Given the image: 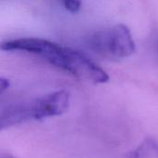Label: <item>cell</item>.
Here are the masks:
<instances>
[{"mask_svg": "<svg viewBox=\"0 0 158 158\" xmlns=\"http://www.w3.org/2000/svg\"><path fill=\"white\" fill-rule=\"evenodd\" d=\"M3 51H19L36 56L69 75L93 83L109 81L107 72L83 53L42 38H18L2 44Z\"/></svg>", "mask_w": 158, "mask_h": 158, "instance_id": "cell-1", "label": "cell"}, {"mask_svg": "<svg viewBox=\"0 0 158 158\" xmlns=\"http://www.w3.org/2000/svg\"><path fill=\"white\" fill-rule=\"evenodd\" d=\"M69 93L61 90L31 102L10 105L1 112V128L5 130L23 122L60 116L69 109Z\"/></svg>", "mask_w": 158, "mask_h": 158, "instance_id": "cell-2", "label": "cell"}, {"mask_svg": "<svg viewBox=\"0 0 158 158\" xmlns=\"http://www.w3.org/2000/svg\"><path fill=\"white\" fill-rule=\"evenodd\" d=\"M88 45L94 53L107 59L127 58L136 50L131 30L125 24L94 32L89 37Z\"/></svg>", "mask_w": 158, "mask_h": 158, "instance_id": "cell-3", "label": "cell"}, {"mask_svg": "<svg viewBox=\"0 0 158 158\" xmlns=\"http://www.w3.org/2000/svg\"><path fill=\"white\" fill-rule=\"evenodd\" d=\"M128 158H158V141L148 138L144 140L136 149L131 151Z\"/></svg>", "mask_w": 158, "mask_h": 158, "instance_id": "cell-4", "label": "cell"}, {"mask_svg": "<svg viewBox=\"0 0 158 158\" xmlns=\"http://www.w3.org/2000/svg\"><path fill=\"white\" fill-rule=\"evenodd\" d=\"M62 3L65 8L72 14L78 13L81 7V0H62Z\"/></svg>", "mask_w": 158, "mask_h": 158, "instance_id": "cell-5", "label": "cell"}, {"mask_svg": "<svg viewBox=\"0 0 158 158\" xmlns=\"http://www.w3.org/2000/svg\"><path fill=\"white\" fill-rule=\"evenodd\" d=\"M8 87H9V81L6 79H5V78H1V80H0V90H1V93H3Z\"/></svg>", "mask_w": 158, "mask_h": 158, "instance_id": "cell-6", "label": "cell"}]
</instances>
